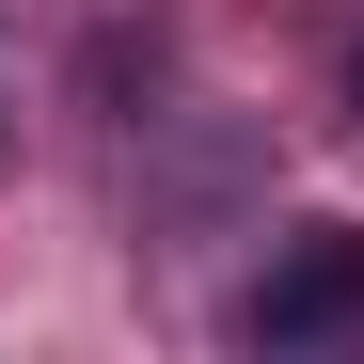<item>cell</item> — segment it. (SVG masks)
<instances>
[{
	"label": "cell",
	"mask_w": 364,
	"mask_h": 364,
	"mask_svg": "<svg viewBox=\"0 0 364 364\" xmlns=\"http://www.w3.org/2000/svg\"><path fill=\"white\" fill-rule=\"evenodd\" d=\"M237 333H254V348H333V333H364V237H348V222H301L285 254L254 269Z\"/></svg>",
	"instance_id": "1"
},
{
	"label": "cell",
	"mask_w": 364,
	"mask_h": 364,
	"mask_svg": "<svg viewBox=\"0 0 364 364\" xmlns=\"http://www.w3.org/2000/svg\"><path fill=\"white\" fill-rule=\"evenodd\" d=\"M348 111H364V48H348Z\"/></svg>",
	"instance_id": "2"
}]
</instances>
